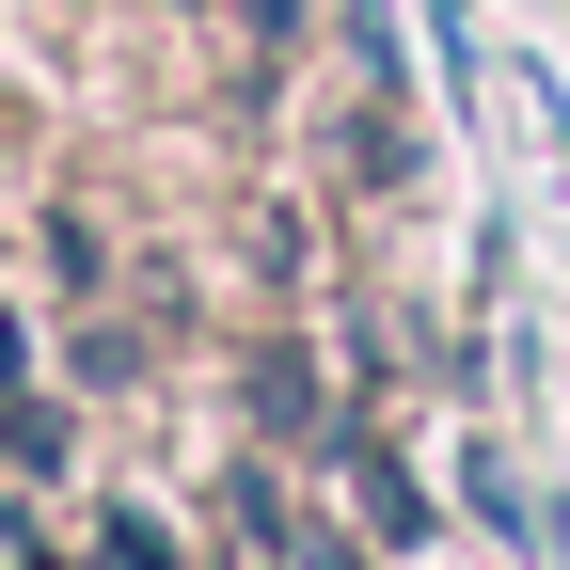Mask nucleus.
Segmentation results:
<instances>
[{
	"instance_id": "nucleus-2",
	"label": "nucleus",
	"mask_w": 570,
	"mask_h": 570,
	"mask_svg": "<svg viewBox=\"0 0 570 570\" xmlns=\"http://www.w3.org/2000/svg\"><path fill=\"white\" fill-rule=\"evenodd\" d=\"M0 381H32V317L17 302H0Z\"/></svg>"
},
{
	"instance_id": "nucleus-1",
	"label": "nucleus",
	"mask_w": 570,
	"mask_h": 570,
	"mask_svg": "<svg viewBox=\"0 0 570 570\" xmlns=\"http://www.w3.org/2000/svg\"><path fill=\"white\" fill-rule=\"evenodd\" d=\"M48 254H63V285H96L111 269V223H96V206H48Z\"/></svg>"
}]
</instances>
